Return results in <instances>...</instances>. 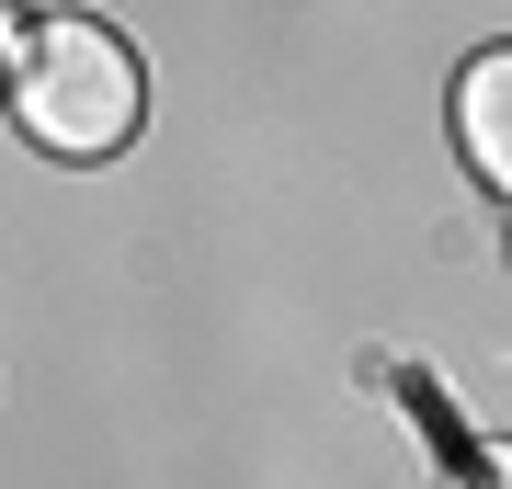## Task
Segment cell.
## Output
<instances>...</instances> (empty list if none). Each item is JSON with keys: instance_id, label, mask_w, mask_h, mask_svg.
Returning <instances> with one entry per match:
<instances>
[{"instance_id": "obj_1", "label": "cell", "mask_w": 512, "mask_h": 489, "mask_svg": "<svg viewBox=\"0 0 512 489\" xmlns=\"http://www.w3.org/2000/svg\"><path fill=\"white\" fill-rule=\"evenodd\" d=\"M12 114L46 160H114L148 114V80H137V46L92 12H46L12 57Z\"/></svg>"}, {"instance_id": "obj_2", "label": "cell", "mask_w": 512, "mask_h": 489, "mask_svg": "<svg viewBox=\"0 0 512 489\" xmlns=\"http://www.w3.org/2000/svg\"><path fill=\"white\" fill-rule=\"evenodd\" d=\"M456 148H467V171L490 182V194H512V46L467 57V80H456Z\"/></svg>"}, {"instance_id": "obj_3", "label": "cell", "mask_w": 512, "mask_h": 489, "mask_svg": "<svg viewBox=\"0 0 512 489\" xmlns=\"http://www.w3.org/2000/svg\"><path fill=\"white\" fill-rule=\"evenodd\" d=\"M456 489H512V444H490V455H467V467H456Z\"/></svg>"}, {"instance_id": "obj_4", "label": "cell", "mask_w": 512, "mask_h": 489, "mask_svg": "<svg viewBox=\"0 0 512 489\" xmlns=\"http://www.w3.org/2000/svg\"><path fill=\"white\" fill-rule=\"evenodd\" d=\"M0 57H23V35H12V12H0Z\"/></svg>"}]
</instances>
